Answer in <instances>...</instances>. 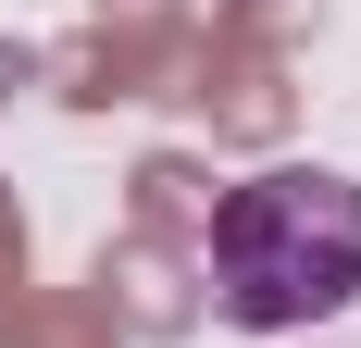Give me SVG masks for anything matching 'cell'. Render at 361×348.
I'll use <instances>...</instances> for the list:
<instances>
[{"label":"cell","instance_id":"6da1fadb","mask_svg":"<svg viewBox=\"0 0 361 348\" xmlns=\"http://www.w3.org/2000/svg\"><path fill=\"white\" fill-rule=\"evenodd\" d=\"M212 299L250 336H299L361 299V187L324 162H274L212 199Z\"/></svg>","mask_w":361,"mask_h":348}]
</instances>
